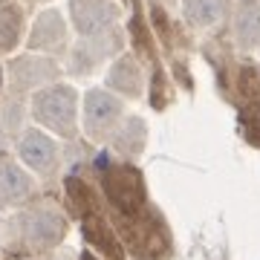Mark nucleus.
I'll return each instance as SVG.
<instances>
[{"label":"nucleus","mask_w":260,"mask_h":260,"mask_svg":"<svg viewBox=\"0 0 260 260\" xmlns=\"http://www.w3.org/2000/svg\"><path fill=\"white\" fill-rule=\"evenodd\" d=\"M223 12L225 0H182V15L191 26H214Z\"/></svg>","instance_id":"nucleus-15"},{"label":"nucleus","mask_w":260,"mask_h":260,"mask_svg":"<svg viewBox=\"0 0 260 260\" xmlns=\"http://www.w3.org/2000/svg\"><path fill=\"white\" fill-rule=\"evenodd\" d=\"M32 119L44 130H52L64 139L78 133V90L70 84H47L32 95Z\"/></svg>","instance_id":"nucleus-1"},{"label":"nucleus","mask_w":260,"mask_h":260,"mask_svg":"<svg viewBox=\"0 0 260 260\" xmlns=\"http://www.w3.org/2000/svg\"><path fill=\"white\" fill-rule=\"evenodd\" d=\"M18 156L38 177H52L61 162V150H58V142L38 124L18 133Z\"/></svg>","instance_id":"nucleus-4"},{"label":"nucleus","mask_w":260,"mask_h":260,"mask_svg":"<svg viewBox=\"0 0 260 260\" xmlns=\"http://www.w3.org/2000/svg\"><path fill=\"white\" fill-rule=\"evenodd\" d=\"M107 87H110L116 95H124V99H139L142 87H145V75H142V67L133 55H119L107 70Z\"/></svg>","instance_id":"nucleus-11"},{"label":"nucleus","mask_w":260,"mask_h":260,"mask_svg":"<svg viewBox=\"0 0 260 260\" xmlns=\"http://www.w3.org/2000/svg\"><path fill=\"white\" fill-rule=\"evenodd\" d=\"M35 194V179L15 159H0V208H18Z\"/></svg>","instance_id":"nucleus-8"},{"label":"nucleus","mask_w":260,"mask_h":260,"mask_svg":"<svg viewBox=\"0 0 260 260\" xmlns=\"http://www.w3.org/2000/svg\"><path fill=\"white\" fill-rule=\"evenodd\" d=\"M104 191L121 214H136L145 205V182L133 165H113L104 171Z\"/></svg>","instance_id":"nucleus-5"},{"label":"nucleus","mask_w":260,"mask_h":260,"mask_svg":"<svg viewBox=\"0 0 260 260\" xmlns=\"http://www.w3.org/2000/svg\"><path fill=\"white\" fill-rule=\"evenodd\" d=\"M234 35L240 41V47H246V49L260 47V3L257 0H243L237 6Z\"/></svg>","instance_id":"nucleus-13"},{"label":"nucleus","mask_w":260,"mask_h":260,"mask_svg":"<svg viewBox=\"0 0 260 260\" xmlns=\"http://www.w3.org/2000/svg\"><path fill=\"white\" fill-rule=\"evenodd\" d=\"M0 87H3V67H0Z\"/></svg>","instance_id":"nucleus-20"},{"label":"nucleus","mask_w":260,"mask_h":260,"mask_svg":"<svg viewBox=\"0 0 260 260\" xmlns=\"http://www.w3.org/2000/svg\"><path fill=\"white\" fill-rule=\"evenodd\" d=\"M9 229L29 251H49L61 246V240L67 237V217L55 205H35L20 211L9 223Z\"/></svg>","instance_id":"nucleus-2"},{"label":"nucleus","mask_w":260,"mask_h":260,"mask_svg":"<svg viewBox=\"0 0 260 260\" xmlns=\"http://www.w3.org/2000/svg\"><path fill=\"white\" fill-rule=\"evenodd\" d=\"M145 139H148V127H145V121L136 119V116H124V121L119 124V130L113 133V148L119 150L121 156H136L142 153L145 148Z\"/></svg>","instance_id":"nucleus-14"},{"label":"nucleus","mask_w":260,"mask_h":260,"mask_svg":"<svg viewBox=\"0 0 260 260\" xmlns=\"http://www.w3.org/2000/svg\"><path fill=\"white\" fill-rule=\"evenodd\" d=\"M23 38V12L18 6H0V55L20 47Z\"/></svg>","instance_id":"nucleus-16"},{"label":"nucleus","mask_w":260,"mask_h":260,"mask_svg":"<svg viewBox=\"0 0 260 260\" xmlns=\"http://www.w3.org/2000/svg\"><path fill=\"white\" fill-rule=\"evenodd\" d=\"M29 52H61L70 47V23L58 9H44L26 35Z\"/></svg>","instance_id":"nucleus-7"},{"label":"nucleus","mask_w":260,"mask_h":260,"mask_svg":"<svg viewBox=\"0 0 260 260\" xmlns=\"http://www.w3.org/2000/svg\"><path fill=\"white\" fill-rule=\"evenodd\" d=\"M67 194H70V200H73V205L78 208V211L87 214V208H90V203H93V200H90V191L84 188L81 179H75V177L67 179Z\"/></svg>","instance_id":"nucleus-17"},{"label":"nucleus","mask_w":260,"mask_h":260,"mask_svg":"<svg viewBox=\"0 0 260 260\" xmlns=\"http://www.w3.org/2000/svg\"><path fill=\"white\" fill-rule=\"evenodd\" d=\"M119 47H121V35L113 32V29H107L102 35H87V38H81V44L73 49L70 67H73V73H93V67L99 64V61H104L107 55H113Z\"/></svg>","instance_id":"nucleus-10"},{"label":"nucleus","mask_w":260,"mask_h":260,"mask_svg":"<svg viewBox=\"0 0 260 260\" xmlns=\"http://www.w3.org/2000/svg\"><path fill=\"white\" fill-rule=\"evenodd\" d=\"M9 78L18 90H26V87L41 90L58 78V64L52 58H41L35 52H29V55H20L9 64Z\"/></svg>","instance_id":"nucleus-9"},{"label":"nucleus","mask_w":260,"mask_h":260,"mask_svg":"<svg viewBox=\"0 0 260 260\" xmlns=\"http://www.w3.org/2000/svg\"><path fill=\"white\" fill-rule=\"evenodd\" d=\"M243 127H246V136H249V142L260 145V102L251 104L249 110L243 113Z\"/></svg>","instance_id":"nucleus-18"},{"label":"nucleus","mask_w":260,"mask_h":260,"mask_svg":"<svg viewBox=\"0 0 260 260\" xmlns=\"http://www.w3.org/2000/svg\"><path fill=\"white\" fill-rule=\"evenodd\" d=\"M81 260H95V257H93V254H84V257H81Z\"/></svg>","instance_id":"nucleus-19"},{"label":"nucleus","mask_w":260,"mask_h":260,"mask_svg":"<svg viewBox=\"0 0 260 260\" xmlns=\"http://www.w3.org/2000/svg\"><path fill=\"white\" fill-rule=\"evenodd\" d=\"M119 20V6L113 0H70V23L81 38L102 35Z\"/></svg>","instance_id":"nucleus-6"},{"label":"nucleus","mask_w":260,"mask_h":260,"mask_svg":"<svg viewBox=\"0 0 260 260\" xmlns=\"http://www.w3.org/2000/svg\"><path fill=\"white\" fill-rule=\"evenodd\" d=\"M121 121H124V102L113 90L95 87L90 93H84L81 127L93 142H110Z\"/></svg>","instance_id":"nucleus-3"},{"label":"nucleus","mask_w":260,"mask_h":260,"mask_svg":"<svg viewBox=\"0 0 260 260\" xmlns=\"http://www.w3.org/2000/svg\"><path fill=\"white\" fill-rule=\"evenodd\" d=\"M84 237H87V243L99 254H104V257H110V260H121V243L116 237V232H113V225L104 217H99L93 211L84 214Z\"/></svg>","instance_id":"nucleus-12"},{"label":"nucleus","mask_w":260,"mask_h":260,"mask_svg":"<svg viewBox=\"0 0 260 260\" xmlns=\"http://www.w3.org/2000/svg\"><path fill=\"white\" fill-rule=\"evenodd\" d=\"M35 3H41V0H35Z\"/></svg>","instance_id":"nucleus-21"}]
</instances>
